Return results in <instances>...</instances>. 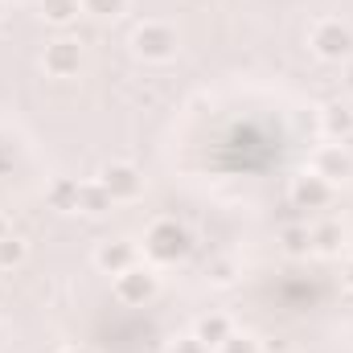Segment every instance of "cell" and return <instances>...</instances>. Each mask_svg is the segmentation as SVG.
Masks as SVG:
<instances>
[{"label":"cell","instance_id":"d4e9b609","mask_svg":"<svg viewBox=\"0 0 353 353\" xmlns=\"http://www.w3.org/2000/svg\"><path fill=\"white\" fill-rule=\"evenodd\" d=\"M4 4H25V0H4Z\"/></svg>","mask_w":353,"mask_h":353},{"label":"cell","instance_id":"ba28073f","mask_svg":"<svg viewBox=\"0 0 353 353\" xmlns=\"http://www.w3.org/2000/svg\"><path fill=\"white\" fill-rule=\"evenodd\" d=\"M333 185L329 181H321L316 173H300L292 176V189H288V197H292V210H325L329 201H333Z\"/></svg>","mask_w":353,"mask_h":353},{"label":"cell","instance_id":"4316f807","mask_svg":"<svg viewBox=\"0 0 353 353\" xmlns=\"http://www.w3.org/2000/svg\"><path fill=\"white\" fill-rule=\"evenodd\" d=\"M0 17H4V0H0Z\"/></svg>","mask_w":353,"mask_h":353},{"label":"cell","instance_id":"9c48e42d","mask_svg":"<svg viewBox=\"0 0 353 353\" xmlns=\"http://www.w3.org/2000/svg\"><path fill=\"white\" fill-rule=\"evenodd\" d=\"M136 263H140V251L128 239H107V243L94 247V267L103 275H123L128 267H136Z\"/></svg>","mask_w":353,"mask_h":353},{"label":"cell","instance_id":"8992f818","mask_svg":"<svg viewBox=\"0 0 353 353\" xmlns=\"http://www.w3.org/2000/svg\"><path fill=\"white\" fill-rule=\"evenodd\" d=\"M99 185L111 193V201H140L144 197V173L132 161H111L99 169Z\"/></svg>","mask_w":353,"mask_h":353},{"label":"cell","instance_id":"277c9868","mask_svg":"<svg viewBox=\"0 0 353 353\" xmlns=\"http://www.w3.org/2000/svg\"><path fill=\"white\" fill-rule=\"evenodd\" d=\"M308 173H316L321 181H329L333 189H341V185L353 181V152L341 140H329V144H321L308 157Z\"/></svg>","mask_w":353,"mask_h":353},{"label":"cell","instance_id":"30bf717a","mask_svg":"<svg viewBox=\"0 0 353 353\" xmlns=\"http://www.w3.org/2000/svg\"><path fill=\"white\" fill-rule=\"evenodd\" d=\"M308 239H312V251L316 255H337L345 247V226L333 222V218H325V222H312L308 226Z\"/></svg>","mask_w":353,"mask_h":353},{"label":"cell","instance_id":"e0dca14e","mask_svg":"<svg viewBox=\"0 0 353 353\" xmlns=\"http://www.w3.org/2000/svg\"><path fill=\"white\" fill-rule=\"evenodd\" d=\"M205 275H210V283H214V288H230V283L239 279V263H234V259H226V255H218V259H210Z\"/></svg>","mask_w":353,"mask_h":353},{"label":"cell","instance_id":"ffe728a7","mask_svg":"<svg viewBox=\"0 0 353 353\" xmlns=\"http://www.w3.org/2000/svg\"><path fill=\"white\" fill-rule=\"evenodd\" d=\"M214 353H259V341L255 337H243V333H230Z\"/></svg>","mask_w":353,"mask_h":353},{"label":"cell","instance_id":"2e32d148","mask_svg":"<svg viewBox=\"0 0 353 353\" xmlns=\"http://www.w3.org/2000/svg\"><path fill=\"white\" fill-rule=\"evenodd\" d=\"M279 243H283V251H288V255H296V259L312 251V239H308V226H300V222H292V226H283V230H279Z\"/></svg>","mask_w":353,"mask_h":353},{"label":"cell","instance_id":"8fae6325","mask_svg":"<svg viewBox=\"0 0 353 353\" xmlns=\"http://www.w3.org/2000/svg\"><path fill=\"white\" fill-rule=\"evenodd\" d=\"M111 193L99 185V176L94 181H79V210L74 214H87V218H103V214H111Z\"/></svg>","mask_w":353,"mask_h":353},{"label":"cell","instance_id":"484cf974","mask_svg":"<svg viewBox=\"0 0 353 353\" xmlns=\"http://www.w3.org/2000/svg\"><path fill=\"white\" fill-rule=\"evenodd\" d=\"M350 87H353V66H350Z\"/></svg>","mask_w":353,"mask_h":353},{"label":"cell","instance_id":"52a82bcc","mask_svg":"<svg viewBox=\"0 0 353 353\" xmlns=\"http://www.w3.org/2000/svg\"><path fill=\"white\" fill-rule=\"evenodd\" d=\"M41 70L50 79H74L83 70V46L74 37H54L46 41V54H41Z\"/></svg>","mask_w":353,"mask_h":353},{"label":"cell","instance_id":"6da1fadb","mask_svg":"<svg viewBox=\"0 0 353 353\" xmlns=\"http://www.w3.org/2000/svg\"><path fill=\"white\" fill-rule=\"evenodd\" d=\"M189 230L176 222V218H157L148 230H144V255L152 259V263L169 267V263H181L185 255H189Z\"/></svg>","mask_w":353,"mask_h":353},{"label":"cell","instance_id":"44dd1931","mask_svg":"<svg viewBox=\"0 0 353 353\" xmlns=\"http://www.w3.org/2000/svg\"><path fill=\"white\" fill-rule=\"evenodd\" d=\"M169 353H210V345H205V341H197V337H181V341L169 345Z\"/></svg>","mask_w":353,"mask_h":353},{"label":"cell","instance_id":"5bb4252c","mask_svg":"<svg viewBox=\"0 0 353 353\" xmlns=\"http://www.w3.org/2000/svg\"><path fill=\"white\" fill-rule=\"evenodd\" d=\"M321 128H325L329 140H341V144H345L353 136V111L345 103H329V107L321 111Z\"/></svg>","mask_w":353,"mask_h":353},{"label":"cell","instance_id":"5b68a950","mask_svg":"<svg viewBox=\"0 0 353 353\" xmlns=\"http://www.w3.org/2000/svg\"><path fill=\"white\" fill-rule=\"evenodd\" d=\"M157 275L148 271L144 263L128 267L123 275H115V283H111V292H115V300L119 304H128V308H144V304H152L157 300Z\"/></svg>","mask_w":353,"mask_h":353},{"label":"cell","instance_id":"7a4b0ae2","mask_svg":"<svg viewBox=\"0 0 353 353\" xmlns=\"http://www.w3.org/2000/svg\"><path fill=\"white\" fill-rule=\"evenodd\" d=\"M308 50L325 62H350L353 58V29L337 17H321L308 29Z\"/></svg>","mask_w":353,"mask_h":353},{"label":"cell","instance_id":"3957f363","mask_svg":"<svg viewBox=\"0 0 353 353\" xmlns=\"http://www.w3.org/2000/svg\"><path fill=\"white\" fill-rule=\"evenodd\" d=\"M176 46H181V37L165 21H144L132 29V54L140 62H169V58H176Z\"/></svg>","mask_w":353,"mask_h":353},{"label":"cell","instance_id":"9a60e30c","mask_svg":"<svg viewBox=\"0 0 353 353\" xmlns=\"http://www.w3.org/2000/svg\"><path fill=\"white\" fill-rule=\"evenodd\" d=\"M37 8H41V21H50V25H70V21L83 12V0H37Z\"/></svg>","mask_w":353,"mask_h":353},{"label":"cell","instance_id":"7c38bea8","mask_svg":"<svg viewBox=\"0 0 353 353\" xmlns=\"http://www.w3.org/2000/svg\"><path fill=\"white\" fill-rule=\"evenodd\" d=\"M46 205L58 214H74L79 210V181L74 176H54L46 185Z\"/></svg>","mask_w":353,"mask_h":353},{"label":"cell","instance_id":"cb8c5ba5","mask_svg":"<svg viewBox=\"0 0 353 353\" xmlns=\"http://www.w3.org/2000/svg\"><path fill=\"white\" fill-rule=\"evenodd\" d=\"M8 234H12V230H8V222L0 218V239H8Z\"/></svg>","mask_w":353,"mask_h":353},{"label":"cell","instance_id":"ac0fdd59","mask_svg":"<svg viewBox=\"0 0 353 353\" xmlns=\"http://www.w3.org/2000/svg\"><path fill=\"white\" fill-rule=\"evenodd\" d=\"M83 12L94 21H115L128 12V0H83Z\"/></svg>","mask_w":353,"mask_h":353},{"label":"cell","instance_id":"d6986e66","mask_svg":"<svg viewBox=\"0 0 353 353\" xmlns=\"http://www.w3.org/2000/svg\"><path fill=\"white\" fill-rule=\"evenodd\" d=\"M25 255H29V247H25L17 234L0 239V271H12V267H21V263H25Z\"/></svg>","mask_w":353,"mask_h":353},{"label":"cell","instance_id":"7402d4cb","mask_svg":"<svg viewBox=\"0 0 353 353\" xmlns=\"http://www.w3.org/2000/svg\"><path fill=\"white\" fill-rule=\"evenodd\" d=\"M341 283H345V292L353 296V259H345V267H341Z\"/></svg>","mask_w":353,"mask_h":353},{"label":"cell","instance_id":"603a6c76","mask_svg":"<svg viewBox=\"0 0 353 353\" xmlns=\"http://www.w3.org/2000/svg\"><path fill=\"white\" fill-rule=\"evenodd\" d=\"M58 353H90V350H83V345H66V350H58Z\"/></svg>","mask_w":353,"mask_h":353},{"label":"cell","instance_id":"4fadbf2b","mask_svg":"<svg viewBox=\"0 0 353 353\" xmlns=\"http://www.w3.org/2000/svg\"><path fill=\"white\" fill-rule=\"evenodd\" d=\"M230 333H234V325H230V316H222V312H205V316H197V325H193V337L205 341L210 350H218Z\"/></svg>","mask_w":353,"mask_h":353}]
</instances>
